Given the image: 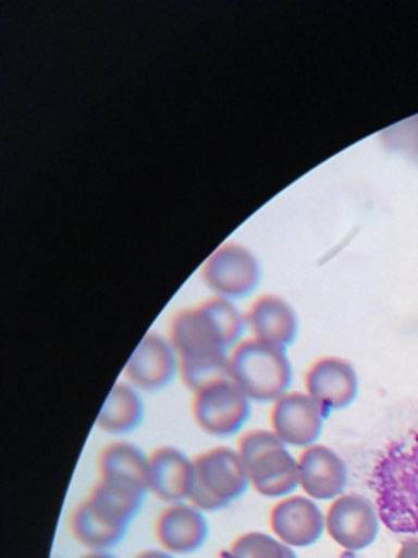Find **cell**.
<instances>
[{
  "mask_svg": "<svg viewBox=\"0 0 418 558\" xmlns=\"http://www.w3.org/2000/svg\"><path fill=\"white\" fill-rule=\"evenodd\" d=\"M247 319L231 300L216 296L182 310L170 322L169 341L179 357L183 384L196 393L229 380V349L237 345Z\"/></svg>",
  "mask_w": 418,
  "mask_h": 558,
  "instance_id": "obj_1",
  "label": "cell"
},
{
  "mask_svg": "<svg viewBox=\"0 0 418 558\" xmlns=\"http://www.w3.org/2000/svg\"><path fill=\"white\" fill-rule=\"evenodd\" d=\"M371 485L382 524L394 534H418V430L382 452Z\"/></svg>",
  "mask_w": 418,
  "mask_h": 558,
  "instance_id": "obj_2",
  "label": "cell"
},
{
  "mask_svg": "<svg viewBox=\"0 0 418 558\" xmlns=\"http://www.w3.org/2000/svg\"><path fill=\"white\" fill-rule=\"evenodd\" d=\"M231 380L257 403H274L293 384V367L286 349L258 339L238 342L229 354Z\"/></svg>",
  "mask_w": 418,
  "mask_h": 558,
  "instance_id": "obj_3",
  "label": "cell"
},
{
  "mask_svg": "<svg viewBox=\"0 0 418 558\" xmlns=\"http://www.w3.org/2000/svg\"><path fill=\"white\" fill-rule=\"evenodd\" d=\"M238 456L250 486L265 498H286L299 486L297 459L271 429H254L238 439Z\"/></svg>",
  "mask_w": 418,
  "mask_h": 558,
  "instance_id": "obj_4",
  "label": "cell"
},
{
  "mask_svg": "<svg viewBox=\"0 0 418 558\" xmlns=\"http://www.w3.org/2000/svg\"><path fill=\"white\" fill-rule=\"evenodd\" d=\"M195 483L189 505L201 512H218L244 496L250 488V476L231 447H212L193 459Z\"/></svg>",
  "mask_w": 418,
  "mask_h": 558,
  "instance_id": "obj_5",
  "label": "cell"
},
{
  "mask_svg": "<svg viewBox=\"0 0 418 558\" xmlns=\"http://www.w3.org/2000/svg\"><path fill=\"white\" fill-rule=\"evenodd\" d=\"M250 400L229 378L196 391L192 401L193 420L209 436H235L250 417Z\"/></svg>",
  "mask_w": 418,
  "mask_h": 558,
  "instance_id": "obj_6",
  "label": "cell"
},
{
  "mask_svg": "<svg viewBox=\"0 0 418 558\" xmlns=\"http://www.w3.org/2000/svg\"><path fill=\"white\" fill-rule=\"evenodd\" d=\"M260 277L257 257L241 244H222L202 266L206 286L228 300L250 295L257 289Z\"/></svg>",
  "mask_w": 418,
  "mask_h": 558,
  "instance_id": "obj_7",
  "label": "cell"
},
{
  "mask_svg": "<svg viewBox=\"0 0 418 558\" xmlns=\"http://www.w3.org/2000/svg\"><path fill=\"white\" fill-rule=\"evenodd\" d=\"M379 514L361 495H342L327 509L325 531L340 547L359 551L374 544L379 534Z\"/></svg>",
  "mask_w": 418,
  "mask_h": 558,
  "instance_id": "obj_8",
  "label": "cell"
},
{
  "mask_svg": "<svg viewBox=\"0 0 418 558\" xmlns=\"http://www.w3.org/2000/svg\"><path fill=\"white\" fill-rule=\"evenodd\" d=\"M327 416L309 395L287 391L271 407V430L284 446L306 449L319 439Z\"/></svg>",
  "mask_w": 418,
  "mask_h": 558,
  "instance_id": "obj_9",
  "label": "cell"
},
{
  "mask_svg": "<svg viewBox=\"0 0 418 558\" xmlns=\"http://www.w3.org/2000/svg\"><path fill=\"white\" fill-rule=\"evenodd\" d=\"M270 529L286 547H310L325 531V515L309 496L291 495L274 502Z\"/></svg>",
  "mask_w": 418,
  "mask_h": 558,
  "instance_id": "obj_10",
  "label": "cell"
},
{
  "mask_svg": "<svg viewBox=\"0 0 418 558\" xmlns=\"http://www.w3.org/2000/svg\"><path fill=\"white\" fill-rule=\"evenodd\" d=\"M179 374V357L170 341L156 332L144 336L124 367L130 385L136 390H163Z\"/></svg>",
  "mask_w": 418,
  "mask_h": 558,
  "instance_id": "obj_11",
  "label": "cell"
},
{
  "mask_svg": "<svg viewBox=\"0 0 418 558\" xmlns=\"http://www.w3.org/2000/svg\"><path fill=\"white\" fill-rule=\"evenodd\" d=\"M306 393L325 411L345 410L358 395V375L345 359L322 357L310 365L304 378Z\"/></svg>",
  "mask_w": 418,
  "mask_h": 558,
  "instance_id": "obj_12",
  "label": "cell"
},
{
  "mask_svg": "<svg viewBox=\"0 0 418 558\" xmlns=\"http://www.w3.org/2000/svg\"><path fill=\"white\" fill-rule=\"evenodd\" d=\"M299 486L314 501H330L345 492L348 473L335 450L320 444L306 447L297 457Z\"/></svg>",
  "mask_w": 418,
  "mask_h": 558,
  "instance_id": "obj_13",
  "label": "cell"
},
{
  "mask_svg": "<svg viewBox=\"0 0 418 558\" xmlns=\"http://www.w3.org/2000/svg\"><path fill=\"white\" fill-rule=\"evenodd\" d=\"M153 531L162 550L172 555H189L208 541L209 524L205 512L195 506L175 502L159 512Z\"/></svg>",
  "mask_w": 418,
  "mask_h": 558,
  "instance_id": "obj_14",
  "label": "cell"
},
{
  "mask_svg": "<svg viewBox=\"0 0 418 558\" xmlns=\"http://www.w3.org/2000/svg\"><path fill=\"white\" fill-rule=\"evenodd\" d=\"M195 483V466L182 450L159 447L149 456V493L167 502L188 501Z\"/></svg>",
  "mask_w": 418,
  "mask_h": 558,
  "instance_id": "obj_15",
  "label": "cell"
},
{
  "mask_svg": "<svg viewBox=\"0 0 418 558\" xmlns=\"http://www.w3.org/2000/svg\"><path fill=\"white\" fill-rule=\"evenodd\" d=\"M245 319L255 339L281 349L293 344L299 331L296 312L278 295H263L255 300Z\"/></svg>",
  "mask_w": 418,
  "mask_h": 558,
  "instance_id": "obj_16",
  "label": "cell"
},
{
  "mask_svg": "<svg viewBox=\"0 0 418 558\" xmlns=\"http://www.w3.org/2000/svg\"><path fill=\"white\" fill-rule=\"evenodd\" d=\"M101 482L149 493V457L126 440L108 444L98 459Z\"/></svg>",
  "mask_w": 418,
  "mask_h": 558,
  "instance_id": "obj_17",
  "label": "cell"
},
{
  "mask_svg": "<svg viewBox=\"0 0 418 558\" xmlns=\"http://www.w3.org/2000/svg\"><path fill=\"white\" fill-rule=\"evenodd\" d=\"M143 398L130 384H116L111 388L97 416V426L111 436H126L140 426L144 420Z\"/></svg>",
  "mask_w": 418,
  "mask_h": 558,
  "instance_id": "obj_18",
  "label": "cell"
},
{
  "mask_svg": "<svg viewBox=\"0 0 418 558\" xmlns=\"http://www.w3.org/2000/svg\"><path fill=\"white\" fill-rule=\"evenodd\" d=\"M144 498L146 493L134 492L100 480L88 495L87 502L111 524L127 529L143 508Z\"/></svg>",
  "mask_w": 418,
  "mask_h": 558,
  "instance_id": "obj_19",
  "label": "cell"
},
{
  "mask_svg": "<svg viewBox=\"0 0 418 558\" xmlns=\"http://www.w3.org/2000/svg\"><path fill=\"white\" fill-rule=\"evenodd\" d=\"M71 532L78 544L90 551H107L120 544L126 535L127 529L111 524L101 518L87 499L74 509L71 515Z\"/></svg>",
  "mask_w": 418,
  "mask_h": 558,
  "instance_id": "obj_20",
  "label": "cell"
},
{
  "mask_svg": "<svg viewBox=\"0 0 418 558\" xmlns=\"http://www.w3.org/2000/svg\"><path fill=\"white\" fill-rule=\"evenodd\" d=\"M286 548L273 534L250 531L238 535L221 558H286Z\"/></svg>",
  "mask_w": 418,
  "mask_h": 558,
  "instance_id": "obj_21",
  "label": "cell"
},
{
  "mask_svg": "<svg viewBox=\"0 0 418 558\" xmlns=\"http://www.w3.org/2000/svg\"><path fill=\"white\" fill-rule=\"evenodd\" d=\"M381 140L385 148L418 166V116L384 130Z\"/></svg>",
  "mask_w": 418,
  "mask_h": 558,
  "instance_id": "obj_22",
  "label": "cell"
},
{
  "mask_svg": "<svg viewBox=\"0 0 418 558\" xmlns=\"http://www.w3.org/2000/svg\"><path fill=\"white\" fill-rule=\"evenodd\" d=\"M395 558H418V538H408L398 548Z\"/></svg>",
  "mask_w": 418,
  "mask_h": 558,
  "instance_id": "obj_23",
  "label": "cell"
},
{
  "mask_svg": "<svg viewBox=\"0 0 418 558\" xmlns=\"http://www.w3.org/2000/svg\"><path fill=\"white\" fill-rule=\"evenodd\" d=\"M134 558H175V555L165 550H144L139 551Z\"/></svg>",
  "mask_w": 418,
  "mask_h": 558,
  "instance_id": "obj_24",
  "label": "cell"
},
{
  "mask_svg": "<svg viewBox=\"0 0 418 558\" xmlns=\"http://www.w3.org/2000/svg\"><path fill=\"white\" fill-rule=\"evenodd\" d=\"M78 558H116L113 555L107 554V551H88V554L82 555Z\"/></svg>",
  "mask_w": 418,
  "mask_h": 558,
  "instance_id": "obj_25",
  "label": "cell"
},
{
  "mask_svg": "<svg viewBox=\"0 0 418 558\" xmlns=\"http://www.w3.org/2000/svg\"><path fill=\"white\" fill-rule=\"evenodd\" d=\"M286 558H297L296 551L293 548H286Z\"/></svg>",
  "mask_w": 418,
  "mask_h": 558,
  "instance_id": "obj_26",
  "label": "cell"
}]
</instances>
